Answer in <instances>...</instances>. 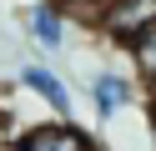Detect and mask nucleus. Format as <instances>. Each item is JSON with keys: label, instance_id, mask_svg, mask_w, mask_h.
<instances>
[{"label": "nucleus", "instance_id": "nucleus-1", "mask_svg": "<svg viewBox=\"0 0 156 151\" xmlns=\"http://www.w3.org/2000/svg\"><path fill=\"white\" fill-rule=\"evenodd\" d=\"M156 25V0H106L96 10V30H101L111 45H131L136 35Z\"/></svg>", "mask_w": 156, "mask_h": 151}, {"label": "nucleus", "instance_id": "nucleus-2", "mask_svg": "<svg viewBox=\"0 0 156 151\" xmlns=\"http://www.w3.org/2000/svg\"><path fill=\"white\" fill-rule=\"evenodd\" d=\"M15 151H96V141L86 136L76 121H41V126L20 131V141H15Z\"/></svg>", "mask_w": 156, "mask_h": 151}, {"label": "nucleus", "instance_id": "nucleus-3", "mask_svg": "<svg viewBox=\"0 0 156 151\" xmlns=\"http://www.w3.org/2000/svg\"><path fill=\"white\" fill-rule=\"evenodd\" d=\"M131 101H136L131 76H121V70H96L91 76V106H96V121L101 126H116V116L131 111Z\"/></svg>", "mask_w": 156, "mask_h": 151}, {"label": "nucleus", "instance_id": "nucleus-4", "mask_svg": "<svg viewBox=\"0 0 156 151\" xmlns=\"http://www.w3.org/2000/svg\"><path fill=\"white\" fill-rule=\"evenodd\" d=\"M15 81H20L25 91H35V96H41L45 106L55 111V121H71V91H66V81L55 76L51 66H35V60H25V66L15 70Z\"/></svg>", "mask_w": 156, "mask_h": 151}, {"label": "nucleus", "instance_id": "nucleus-5", "mask_svg": "<svg viewBox=\"0 0 156 151\" xmlns=\"http://www.w3.org/2000/svg\"><path fill=\"white\" fill-rule=\"evenodd\" d=\"M25 30H30V40L41 50H61L66 45V10L55 0H35L30 15H25Z\"/></svg>", "mask_w": 156, "mask_h": 151}, {"label": "nucleus", "instance_id": "nucleus-6", "mask_svg": "<svg viewBox=\"0 0 156 151\" xmlns=\"http://www.w3.org/2000/svg\"><path fill=\"white\" fill-rule=\"evenodd\" d=\"M126 50H131V60H136V76L151 86V81H156V25L146 30V35H136Z\"/></svg>", "mask_w": 156, "mask_h": 151}, {"label": "nucleus", "instance_id": "nucleus-7", "mask_svg": "<svg viewBox=\"0 0 156 151\" xmlns=\"http://www.w3.org/2000/svg\"><path fill=\"white\" fill-rule=\"evenodd\" d=\"M55 5L66 10V20H71V15H86V20H96V10H101L106 0H55Z\"/></svg>", "mask_w": 156, "mask_h": 151}, {"label": "nucleus", "instance_id": "nucleus-8", "mask_svg": "<svg viewBox=\"0 0 156 151\" xmlns=\"http://www.w3.org/2000/svg\"><path fill=\"white\" fill-rule=\"evenodd\" d=\"M146 116H156V81L146 86Z\"/></svg>", "mask_w": 156, "mask_h": 151}, {"label": "nucleus", "instance_id": "nucleus-9", "mask_svg": "<svg viewBox=\"0 0 156 151\" xmlns=\"http://www.w3.org/2000/svg\"><path fill=\"white\" fill-rule=\"evenodd\" d=\"M146 146H151V151H156V116H151V121H146Z\"/></svg>", "mask_w": 156, "mask_h": 151}, {"label": "nucleus", "instance_id": "nucleus-10", "mask_svg": "<svg viewBox=\"0 0 156 151\" xmlns=\"http://www.w3.org/2000/svg\"><path fill=\"white\" fill-rule=\"evenodd\" d=\"M96 151H106V146H96Z\"/></svg>", "mask_w": 156, "mask_h": 151}]
</instances>
